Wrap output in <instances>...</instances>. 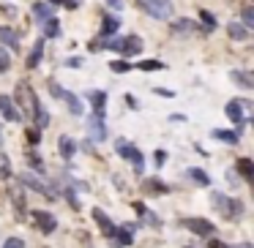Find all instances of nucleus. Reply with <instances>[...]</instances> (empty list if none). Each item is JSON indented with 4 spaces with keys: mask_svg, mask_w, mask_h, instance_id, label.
<instances>
[{
    "mask_svg": "<svg viewBox=\"0 0 254 248\" xmlns=\"http://www.w3.org/2000/svg\"><path fill=\"white\" fill-rule=\"evenodd\" d=\"M90 101H93L96 118H104V106H107V93H90Z\"/></svg>",
    "mask_w": 254,
    "mask_h": 248,
    "instance_id": "obj_14",
    "label": "nucleus"
},
{
    "mask_svg": "<svg viewBox=\"0 0 254 248\" xmlns=\"http://www.w3.org/2000/svg\"><path fill=\"white\" fill-rule=\"evenodd\" d=\"M172 30H175V33H194V22H191V19H178V22L172 25Z\"/></svg>",
    "mask_w": 254,
    "mask_h": 248,
    "instance_id": "obj_26",
    "label": "nucleus"
},
{
    "mask_svg": "<svg viewBox=\"0 0 254 248\" xmlns=\"http://www.w3.org/2000/svg\"><path fill=\"white\" fill-rule=\"evenodd\" d=\"M183 226L189 232H194V235H200V237H205V235H211V232H213V224H211V221H205V218H189V221H183Z\"/></svg>",
    "mask_w": 254,
    "mask_h": 248,
    "instance_id": "obj_8",
    "label": "nucleus"
},
{
    "mask_svg": "<svg viewBox=\"0 0 254 248\" xmlns=\"http://www.w3.org/2000/svg\"><path fill=\"white\" fill-rule=\"evenodd\" d=\"M230 38H235V41H246V38H249V30L243 28V25H235V22H232V25H230Z\"/></svg>",
    "mask_w": 254,
    "mask_h": 248,
    "instance_id": "obj_20",
    "label": "nucleus"
},
{
    "mask_svg": "<svg viewBox=\"0 0 254 248\" xmlns=\"http://www.w3.org/2000/svg\"><path fill=\"white\" fill-rule=\"evenodd\" d=\"M49 14H52V6H49V3H33V17L49 19Z\"/></svg>",
    "mask_w": 254,
    "mask_h": 248,
    "instance_id": "obj_21",
    "label": "nucleus"
},
{
    "mask_svg": "<svg viewBox=\"0 0 254 248\" xmlns=\"http://www.w3.org/2000/svg\"><path fill=\"white\" fill-rule=\"evenodd\" d=\"M243 104L241 101H230V104H227V118L230 120H235V123H243Z\"/></svg>",
    "mask_w": 254,
    "mask_h": 248,
    "instance_id": "obj_12",
    "label": "nucleus"
},
{
    "mask_svg": "<svg viewBox=\"0 0 254 248\" xmlns=\"http://www.w3.org/2000/svg\"><path fill=\"white\" fill-rule=\"evenodd\" d=\"M243 28H246V30L254 28V8H252V6L243 8Z\"/></svg>",
    "mask_w": 254,
    "mask_h": 248,
    "instance_id": "obj_28",
    "label": "nucleus"
},
{
    "mask_svg": "<svg viewBox=\"0 0 254 248\" xmlns=\"http://www.w3.org/2000/svg\"><path fill=\"white\" fill-rule=\"evenodd\" d=\"M118 153L123 155V158H129L131 164L137 166V172H142V153L134 148V145H129V142H123V139H118Z\"/></svg>",
    "mask_w": 254,
    "mask_h": 248,
    "instance_id": "obj_7",
    "label": "nucleus"
},
{
    "mask_svg": "<svg viewBox=\"0 0 254 248\" xmlns=\"http://www.w3.org/2000/svg\"><path fill=\"white\" fill-rule=\"evenodd\" d=\"M145 188L148 191H167V186H161L159 180H145Z\"/></svg>",
    "mask_w": 254,
    "mask_h": 248,
    "instance_id": "obj_37",
    "label": "nucleus"
},
{
    "mask_svg": "<svg viewBox=\"0 0 254 248\" xmlns=\"http://www.w3.org/2000/svg\"><path fill=\"white\" fill-rule=\"evenodd\" d=\"M0 44H6V47H14V49H17L19 38L14 35L11 28H3V25H0Z\"/></svg>",
    "mask_w": 254,
    "mask_h": 248,
    "instance_id": "obj_13",
    "label": "nucleus"
},
{
    "mask_svg": "<svg viewBox=\"0 0 254 248\" xmlns=\"http://www.w3.org/2000/svg\"><path fill=\"white\" fill-rule=\"evenodd\" d=\"M189 177L194 180L197 186H211V177H208L202 169H189Z\"/></svg>",
    "mask_w": 254,
    "mask_h": 248,
    "instance_id": "obj_25",
    "label": "nucleus"
},
{
    "mask_svg": "<svg viewBox=\"0 0 254 248\" xmlns=\"http://www.w3.org/2000/svg\"><path fill=\"white\" fill-rule=\"evenodd\" d=\"M11 196H14V207H17V216L22 218V216H25V199H22V194L17 191V194H11Z\"/></svg>",
    "mask_w": 254,
    "mask_h": 248,
    "instance_id": "obj_31",
    "label": "nucleus"
},
{
    "mask_svg": "<svg viewBox=\"0 0 254 248\" xmlns=\"http://www.w3.org/2000/svg\"><path fill=\"white\" fill-rule=\"evenodd\" d=\"M0 145H3V136H0Z\"/></svg>",
    "mask_w": 254,
    "mask_h": 248,
    "instance_id": "obj_46",
    "label": "nucleus"
},
{
    "mask_svg": "<svg viewBox=\"0 0 254 248\" xmlns=\"http://www.w3.org/2000/svg\"><path fill=\"white\" fill-rule=\"evenodd\" d=\"M55 3H63V0H49V6H55Z\"/></svg>",
    "mask_w": 254,
    "mask_h": 248,
    "instance_id": "obj_45",
    "label": "nucleus"
},
{
    "mask_svg": "<svg viewBox=\"0 0 254 248\" xmlns=\"http://www.w3.org/2000/svg\"><path fill=\"white\" fill-rule=\"evenodd\" d=\"M0 112H3V120H8V123H19L22 120V112L11 101V95H0Z\"/></svg>",
    "mask_w": 254,
    "mask_h": 248,
    "instance_id": "obj_5",
    "label": "nucleus"
},
{
    "mask_svg": "<svg viewBox=\"0 0 254 248\" xmlns=\"http://www.w3.org/2000/svg\"><path fill=\"white\" fill-rule=\"evenodd\" d=\"M60 153H63V158H74V153H77V145H74L69 136H60Z\"/></svg>",
    "mask_w": 254,
    "mask_h": 248,
    "instance_id": "obj_16",
    "label": "nucleus"
},
{
    "mask_svg": "<svg viewBox=\"0 0 254 248\" xmlns=\"http://www.w3.org/2000/svg\"><path fill=\"white\" fill-rule=\"evenodd\" d=\"M208 248H230V246H227V243H221V240H211V243H208Z\"/></svg>",
    "mask_w": 254,
    "mask_h": 248,
    "instance_id": "obj_41",
    "label": "nucleus"
},
{
    "mask_svg": "<svg viewBox=\"0 0 254 248\" xmlns=\"http://www.w3.org/2000/svg\"><path fill=\"white\" fill-rule=\"evenodd\" d=\"M213 136H216V139H221V142H232V145H235L238 142V134H232V131H213Z\"/></svg>",
    "mask_w": 254,
    "mask_h": 248,
    "instance_id": "obj_27",
    "label": "nucleus"
},
{
    "mask_svg": "<svg viewBox=\"0 0 254 248\" xmlns=\"http://www.w3.org/2000/svg\"><path fill=\"white\" fill-rule=\"evenodd\" d=\"M28 161H30V166H36V169H41V158L36 153H28Z\"/></svg>",
    "mask_w": 254,
    "mask_h": 248,
    "instance_id": "obj_39",
    "label": "nucleus"
},
{
    "mask_svg": "<svg viewBox=\"0 0 254 248\" xmlns=\"http://www.w3.org/2000/svg\"><path fill=\"white\" fill-rule=\"evenodd\" d=\"M69 65H71V68H79V65H82V58H71Z\"/></svg>",
    "mask_w": 254,
    "mask_h": 248,
    "instance_id": "obj_42",
    "label": "nucleus"
},
{
    "mask_svg": "<svg viewBox=\"0 0 254 248\" xmlns=\"http://www.w3.org/2000/svg\"><path fill=\"white\" fill-rule=\"evenodd\" d=\"M109 49L120 52L123 58H131V55L142 52V38H140V35H123V38H118V41L109 44Z\"/></svg>",
    "mask_w": 254,
    "mask_h": 248,
    "instance_id": "obj_2",
    "label": "nucleus"
},
{
    "mask_svg": "<svg viewBox=\"0 0 254 248\" xmlns=\"http://www.w3.org/2000/svg\"><path fill=\"white\" fill-rule=\"evenodd\" d=\"M109 68H112V71H118V74H126V71H129V68H131V65H129V63H126V60H115V63H112V65H109Z\"/></svg>",
    "mask_w": 254,
    "mask_h": 248,
    "instance_id": "obj_33",
    "label": "nucleus"
},
{
    "mask_svg": "<svg viewBox=\"0 0 254 248\" xmlns=\"http://www.w3.org/2000/svg\"><path fill=\"white\" fill-rule=\"evenodd\" d=\"M88 128H90V136H93L96 142H101V139H107V125L101 123V118H93L88 123Z\"/></svg>",
    "mask_w": 254,
    "mask_h": 248,
    "instance_id": "obj_11",
    "label": "nucleus"
},
{
    "mask_svg": "<svg viewBox=\"0 0 254 248\" xmlns=\"http://www.w3.org/2000/svg\"><path fill=\"white\" fill-rule=\"evenodd\" d=\"M235 248H252V246H249V243H238Z\"/></svg>",
    "mask_w": 254,
    "mask_h": 248,
    "instance_id": "obj_44",
    "label": "nucleus"
},
{
    "mask_svg": "<svg viewBox=\"0 0 254 248\" xmlns=\"http://www.w3.org/2000/svg\"><path fill=\"white\" fill-rule=\"evenodd\" d=\"M41 55H44V44L38 41L33 47V52H30V58H28V68H36V65H38V60H41Z\"/></svg>",
    "mask_w": 254,
    "mask_h": 248,
    "instance_id": "obj_22",
    "label": "nucleus"
},
{
    "mask_svg": "<svg viewBox=\"0 0 254 248\" xmlns=\"http://www.w3.org/2000/svg\"><path fill=\"white\" fill-rule=\"evenodd\" d=\"M213 205L219 207V210L224 213L227 218H232V216H241V213H243L241 202H235V199H227V196H221V194H213Z\"/></svg>",
    "mask_w": 254,
    "mask_h": 248,
    "instance_id": "obj_4",
    "label": "nucleus"
},
{
    "mask_svg": "<svg viewBox=\"0 0 254 248\" xmlns=\"http://www.w3.org/2000/svg\"><path fill=\"white\" fill-rule=\"evenodd\" d=\"M112 246L115 248H123V246H131V232L129 229H118V232H115V237H112Z\"/></svg>",
    "mask_w": 254,
    "mask_h": 248,
    "instance_id": "obj_17",
    "label": "nucleus"
},
{
    "mask_svg": "<svg viewBox=\"0 0 254 248\" xmlns=\"http://www.w3.org/2000/svg\"><path fill=\"white\" fill-rule=\"evenodd\" d=\"M14 98H17V104L22 106V115H36V109H38V98H36V90L30 88L28 82H19L17 85Z\"/></svg>",
    "mask_w": 254,
    "mask_h": 248,
    "instance_id": "obj_1",
    "label": "nucleus"
},
{
    "mask_svg": "<svg viewBox=\"0 0 254 248\" xmlns=\"http://www.w3.org/2000/svg\"><path fill=\"white\" fill-rule=\"evenodd\" d=\"M11 177V161L6 153H0V180H8Z\"/></svg>",
    "mask_w": 254,
    "mask_h": 248,
    "instance_id": "obj_23",
    "label": "nucleus"
},
{
    "mask_svg": "<svg viewBox=\"0 0 254 248\" xmlns=\"http://www.w3.org/2000/svg\"><path fill=\"white\" fill-rule=\"evenodd\" d=\"M140 6L156 19H167L172 17V3L170 0H140Z\"/></svg>",
    "mask_w": 254,
    "mask_h": 248,
    "instance_id": "obj_3",
    "label": "nucleus"
},
{
    "mask_svg": "<svg viewBox=\"0 0 254 248\" xmlns=\"http://www.w3.org/2000/svg\"><path fill=\"white\" fill-rule=\"evenodd\" d=\"M153 155H156V158H153V161H156V166H161V164H164V158H167V153H164V150H156Z\"/></svg>",
    "mask_w": 254,
    "mask_h": 248,
    "instance_id": "obj_40",
    "label": "nucleus"
},
{
    "mask_svg": "<svg viewBox=\"0 0 254 248\" xmlns=\"http://www.w3.org/2000/svg\"><path fill=\"white\" fill-rule=\"evenodd\" d=\"M33 221H36V226L44 232V235H52L55 229H58V221H55V216L52 213H44V210H36L33 213Z\"/></svg>",
    "mask_w": 254,
    "mask_h": 248,
    "instance_id": "obj_6",
    "label": "nucleus"
},
{
    "mask_svg": "<svg viewBox=\"0 0 254 248\" xmlns=\"http://www.w3.org/2000/svg\"><path fill=\"white\" fill-rule=\"evenodd\" d=\"M36 118H38V128H44V125H47V123H49V115H47V112H44L41 106H38V109H36Z\"/></svg>",
    "mask_w": 254,
    "mask_h": 248,
    "instance_id": "obj_34",
    "label": "nucleus"
},
{
    "mask_svg": "<svg viewBox=\"0 0 254 248\" xmlns=\"http://www.w3.org/2000/svg\"><path fill=\"white\" fill-rule=\"evenodd\" d=\"M232 79H235V82H241L243 88H252V77H249V74H243V71H232Z\"/></svg>",
    "mask_w": 254,
    "mask_h": 248,
    "instance_id": "obj_29",
    "label": "nucleus"
},
{
    "mask_svg": "<svg viewBox=\"0 0 254 248\" xmlns=\"http://www.w3.org/2000/svg\"><path fill=\"white\" fill-rule=\"evenodd\" d=\"M44 35H47V38H58L60 35V22L58 19H44Z\"/></svg>",
    "mask_w": 254,
    "mask_h": 248,
    "instance_id": "obj_15",
    "label": "nucleus"
},
{
    "mask_svg": "<svg viewBox=\"0 0 254 248\" xmlns=\"http://www.w3.org/2000/svg\"><path fill=\"white\" fill-rule=\"evenodd\" d=\"M202 22H205V30L216 28V19H213V14H208V11H202Z\"/></svg>",
    "mask_w": 254,
    "mask_h": 248,
    "instance_id": "obj_36",
    "label": "nucleus"
},
{
    "mask_svg": "<svg viewBox=\"0 0 254 248\" xmlns=\"http://www.w3.org/2000/svg\"><path fill=\"white\" fill-rule=\"evenodd\" d=\"M3 248H25V240H19V237H8V240L3 243Z\"/></svg>",
    "mask_w": 254,
    "mask_h": 248,
    "instance_id": "obj_35",
    "label": "nucleus"
},
{
    "mask_svg": "<svg viewBox=\"0 0 254 248\" xmlns=\"http://www.w3.org/2000/svg\"><path fill=\"white\" fill-rule=\"evenodd\" d=\"M140 68H142V71H161L164 65H161L159 60H142V63H140Z\"/></svg>",
    "mask_w": 254,
    "mask_h": 248,
    "instance_id": "obj_30",
    "label": "nucleus"
},
{
    "mask_svg": "<svg viewBox=\"0 0 254 248\" xmlns=\"http://www.w3.org/2000/svg\"><path fill=\"white\" fill-rule=\"evenodd\" d=\"M63 101L69 104V109H71V115H79L82 112V101L77 98L74 93H63Z\"/></svg>",
    "mask_w": 254,
    "mask_h": 248,
    "instance_id": "obj_18",
    "label": "nucleus"
},
{
    "mask_svg": "<svg viewBox=\"0 0 254 248\" xmlns=\"http://www.w3.org/2000/svg\"><path fill=\"white\" fill-rule=\"evenodd\" d=\"M82 0H63V6H69V8H77Z\"/></svg>",
    "mask_w": 254,
    "mask_h": 248,
    "instance_id": "obj_43",
    "label": "nucleus"
},
{
    "mask_svg": "<svg viewBox=\"0 0 254 248\" xmlns=\"http://www.w3.org/2000/svg\"><path fill=\"white\" fill-rule=\"evenodd\" d=\"M93 218H96V224H99V229L104 232V235L109 237V240H112V237H115V232H118V229L112 226V221H109V216H107V213H101L99 207H96V210H93Z\"/></svg>",
    "mask_w": 254,
    "mask_h": 248,
    "instance_id": "obj_9",
    "label": "nucleus"
},
{
    "mask_svg": "<svg viewBox=\"0 0 254 248\" xmlns=\"http://www.w3.org/2000/svg\"><path fill=\"white\" fill-rule=\"evenodd\" d=\"M22 183H25V186H30V188H36L38 194H44V196H55V191L49 188V186H44L38 177H33L30 172H25V175H22Z\"/></svg>",
    "mask_w": 254,
    "mask_h": 248,
    "instance_id": "obj_10",
    "label": "nucleus"
},
{
    "mask_svg": "<svg viewBox=\"0 0 254 248\" xmlns=\"http://www.w3.org/2000/svg\"><path fill=\"white\" fill-rule=\"evenodd\" d=\"M238 172H241V177L252 180V177H254V164H252V158H241V161H238Z\"/></svg>",
    "mask_w": 254,
    "mask_h": 248,
    "instance_id": "obj_19",
    "label": "nucleus"
},
{
    "mask_svg": "<svg viewBox=\"0 0 254 248\" xmlns=\"http://www.w3.org/2000/svg\"><path fill=\"white\" fill-rule=\"evenodd\" d=\"M25 134H28V142H38V139H41V134H38V128H28Z\"/></svg>",
    "mask_w": 254,
    "mask_h": 248,
    "instance_id": "obj_38",
    "label": "nucleus"
},
{
    "mask_svg": "<svg viewBox=\"0 0 254 248\" xmlns=\"http://www.w3.org/2000/svg\"><path fill=\"white\" fill-rule=\"evenodd\" d=\"M118 19H115V17H109V14H107V17H104V25H101V33H104V35H112L115 33V30H118Z\"/></svg>",
    "mask_w": 254,
    "mask_h": 248,
    "instance_id": "obj_24",
    "label": "nucleus"
},
{
    "mask_svg": "<svg viewBox=\"0 0 254 248\" xmlns=\"http://www.w3.org/2000/svg\"><path fill=\"white\" fill-rule=\"evenodd\" d=\"M11 68V58H8V52L3 47H0V71H8Z\"/></svg>",
    "mask_w": 254,
    "mask_h": 248,
    "instance_id": "obj_32",
    "label": "nucleus"
}]
</instances>
